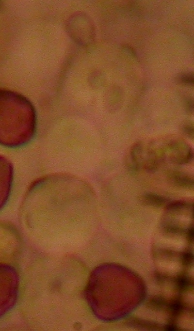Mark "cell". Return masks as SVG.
<instances>
[{
    "mask_svg": "<svg viewBox=\"0 0 194 331\" xmlns=\"http://www.w3.org/2000/svg\"><path fill=\"white\" fill-rule=\"evenodd\" d=\"M113 276L108 282L98 266L91 273L85 289L89 306L100 319L107 306L108 309L117 310L118 319L121 318L136 308L145 298L144 284L136 274L118 266L116 277Z\"/></svg>",
    "mask_w": 194,
    "mask_h": 331,
    "instance_id": "6da1fadb",
    "label": "cell"
},
{
    "mask_svg": "<svg viewBox=\"0 0 194 331\" xmlns=\"http://www.w3.org/2000/svg\"><path fill=\"white\" fill-rule=\"evenodd\" d=\"M37 115L24 95L0 89V144L16 148L29 143L36 130Z\"/></svg>",
    "mask_w": 194,
    "mask_h": 331,
    "instance_id": "7a4b0ae2",
    "label": "cell"
},
{
    "mask_svg": "<svg viewBox=\"0 0 194 331\" xmlns=\"http://www.w3.org/2000/svg\"><path fill=\"white\" fill-rule=\"evenodd\" d=\"M161 227L176 230L187 231L193 226V203L189 201L171 202L164 208Z\"/></svg>",
    "mask_w": 194,
    "mask_h": 331,
    "instance_id": "3957f363",
    "label": "cell"
},
{
    "mask_svg": "<svg viewBox=\"0 0 194 331\" xmlns=\"http://www.w3.org/2000/svg\"><path fill=\"white\" fill-rule=\"evenodd\" d=\"M19 278L12 266L0 264V318L14 306L17 299Z\"/></svg>",
    "mask_w": 194,
    "mask_h": 331,
    "instance_id": "277c9868",
    "label": "cell"
},
{
    "mask_svg": "<svg viewBox=\"0 0 194 331\" xmlns=\"http://www.w3.org/2000/svg\"><path fill=\"white\" fill-rule=\"evenodd\" d=\"M68 30L72 37L83 45L90 44L94 36V29L90 19L83 14H77L70 18Z\"/></svg>",
    "mask_w": 194,
    "mask_h": 331,
    "instance_id": "5b68a950",
    "label": "cell"
},
{
    "mask_svg": "<svg viewBox=\"0 0 194 331\" xmlns=\"http://www.w3.org/2000/svg\"><path fill=\"white\" fill-rule=\"evenodd\" d=\"M14 169L6 157L0 155V210L7 202L12 187Z\"/></svg>",
    "mask_w": 194,
    "mask_h": 331,
    "instance_id": "8992f818",
    "label": "cell"
},
{
    "mask_svg": "<svg viewBox=\"0 0 194 331\" xmlns=\"http://www.w3.org/2000/svg\"><path fill=\"white\" fill-rule=\"evenodd\" d=\"M167 177L175 186L185 189H191L194 187L193 176L185 171L171 169L167 171Z\"/></svg>",
    "mask_w": 194,
    "mask_h": 331,
    "instance_id": "52a82bcc",
    "label": "cell"
},
{
    "mask_svg": "<svg viewBox=\"0 0 194 331\" xmlns=\"http://www.w3.org/2000/svg\"><path fill=\"white\" fill-rule=\"evenodd\" d=\"M141 201L146 205L156 208H165L171 202L167 197L154 192L144 194Z\"/></svg>",
    "mask_w": 194,
    "mask_h": 331,
    "instance_id": "ba28073f",
    "label": "cell"
},
{
    "mask_svg": "<svg viewBox=\"0 0 194 331\" xmlns=\"http://www.w3.org/2000/svg\"><path fill=\"white\" fill-rule=\"evenodd\" d=\"M180 130L186 137L193 139L194 138V127L193 122L187 120L182 123L180 125Z\"/></svg>",
    "mask_w": 194,
    "mask_h": 331,
    "instance_id": "9c48e42d",
    "label": "cell"
},
{
    "mask_svg": "<svg viewBox=\"0 0 194 331\" xmlns=\"http://www.w3.org/2000/svg\"><path fill=\"white\" fill-rule=\"evenodd\" d=\"M178 83L185 85L191 86L194 84V75L192 72H186L179 74L177 79Z\"/></svg>",
    "mask_w": 194,
    "mask_h": 331,
    "instance_id": "30bf717a",
    "label": "cell"
},
{
    "mask_svg": "<svg viewBox=\"0 0 194 331\" xmlns=\"http://www.w3.org/2000/svg\"><path fill=\"white\" fill-rule=\"evenodd\" d=\"M184 105L187 111L191 113L193 111V100L191 97H187L185 100Z\"/></svg>",
    "mask_w": 194,
    "mask_h": 331,
    "instance_id": "8fae6325",
    "label": "cell"
}]
</instances>
